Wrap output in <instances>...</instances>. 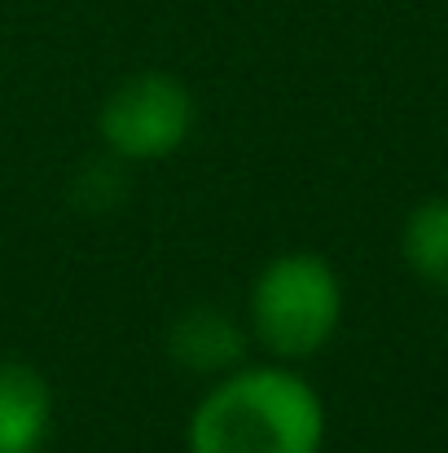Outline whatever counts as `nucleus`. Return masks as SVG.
<instances>
[{"label": "nucleus", "instance_id": "5", "mask_svg": "<svg viewBox=\"0 0 448 453\" xmlns=\"http://www.w3.org/2000/svg\"><path fill=\"white\" fill-rule=\"evenodd\" d=\"M242 348H247L242 326L224 308H207V303L180 312L167 330V352L194 374H216L220 379V374L238 370Z\"/></svg>", "mask_w": 448, "mask_h": 453}, {"label": "nucleus", "instance_id": "3", "mask_svg": "<svg viewBox=\"0 0 448 453\" xmlns=\"http://www.w3.org/2000/svg\"><path fill=\"white\" fill-rule=\"evenodd\" d=\"M194 128V97L167 71H141L115 84L102 102L97 133L119 163H158L185 146Z\"/></svg>", "mask_w": 448, "mask_h": 453}, {"label": "nucleus", "instance_id": "6", "mask_svg": "<svg viewBox=\"0 0 448 453\" xmlns=\"http://www.w3.org/2000/svg\"><path fill=\"white\" fill-rule=\"evenodd\" d=\"M400 256L427 287L448 291V198H427L409 211L400 234Z\"/></svg>", "mask_w": 448, "mask_h": 453}, {"label": "nucleus", "instance_id": "2", "mask_svg": "<svg viewBox=\"0 0 448 453\" xmlns=\"http://www.w3.org/2000/svg\"><path fill=\"white\" fill-rule=\"evenodd\" d=\"M343 321V282L325 256H273L251 287V334L277 361L316 357Z\"/></svg>", "mask_w": 448, "mask_h": 453}, {"label": "nucleus", "instance_id": "4", "mask_svg": "<svg viewBox=\"0 0 448 453\" xmlns=\"http://www.w3.org/2000/svg\"><path fill=\"white\" fill-rule=\"evenodd\" d=\"M53 427V392L27 361H0V453H40Z\"/></svg>", "mask_w": 448, "mask_h": 453}, {"label": "nucleus", "instance_id": "1", "mask_svg": "<svg viewBox=\"0 0 448 453\" xmlns=\"http://www.w3.org/2000/svg\"><path fill=\"white\" fill-rule=\"evenodd\" d=\"M189 453H321L325 405L282 365L220 374L189 414Z\"/></svg>", "mask_w": 448, "mask_h": 453}]
</instances>
